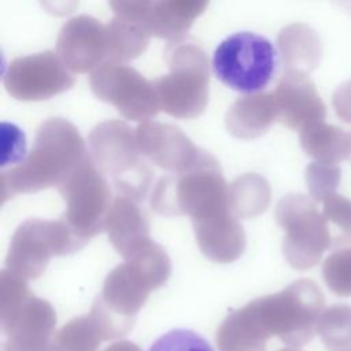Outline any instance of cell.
<instances>
[{"label": "cell", "mask_w": 351, "mask_h": 351, "mask_svg": "<svg viewBox=\"0 0 351 351\" xmlns=\"http://www.w3.org/2000/svg\"><path fill=\"white\" fill-rule=\"evenodd\" d=\"M56 314L47 302L32 295L12 322L3 330V351H56Z\"/></svg>", "instance_id": "17"}, {"label": "cell", "mask_w": 351, "mask_h": 351, "mask_svg": "<svg viewBox=\"0 0 351 351\" xmlns=\"http://www.w3.org/2000/svg\"><path fill=\"white\" fill-rule=\"evenodd\" d=\"M278 351H298V350H292V348H282V350H278Z\"/></svg>", "instance_id": "38"}, {"label": "cell", "mask_w": 351, "mask_h": 351, "mask_svg": "<svg viewBox=\"0 0 351 351\" xmlns=\"http://www.w3.org/2000/svg\"><path fill=\"white\" fill-rule=\"evenodd\" d=\"M322 214L330 232L332 250L351 243V200L333 193L322 200Z\"/></svg>", "instance_id": "29"}, {"label": "cell", "mask_w": 351, "mask_h": 351, "mask_svg": "<svg viewBox=\"0 0 351 351\" xmlns=\"http://www.w3.org/2000/svg\"><path fill=\"white\" fill-rule=\"evenodd\" d=\"M93 95L130 121H149L160 110L154 82L136 69L114 60L96 67L89 78Z\"/></svg>", "instance_id": "11"}, {"label": "cell", "mask_w": 351, "mask_h": 351, "mask_svg": "<svg viewBox=\"0 0 351 351\" xmlns=\"http://www.w3.org/2000/svg\"><path fill=\"white\" fill-rule=\"evenodd\" d=\"M326 287L339 296H351V247L336 250L322 265Z\"/></svg>", "instance_id": "30"}, {"label": "cell", "mask_w": 351, "mask_h": 351, "mask_svg": "<svg viewBox=\"0 0 351 351\" xmlns=\"http://www.w3.org/2000/svg\"><path fill=\"white\" fill-rule=\"evenodd\" d=\"M169 74L154 81L160 110L180 119L202 115L210 85L208 59L203 49L191 43L178 44L169 55Z\"/></svg>", "instance_id": "6"}, {"label": "cell", "mask_w": 351, "mask_h": 351, "mask_svg": "<svg viewBox=\"0 0 351 351\" xmlns=\"http://www.w3.org/2000/svg\"><path fill=\"white\" fill-rule=\"evenodd\" d=\"M32 296L26 278L3 269L0 273V326L1 332L12 322Z\"/></svg>", "instance_id": "28"}, {"label": "cell", "mask_w": 351, "mask_h": 351, "mask_svg": "<svg viewBox=\"0 0 351 351\" xmlns=\"http://www.w3.org/2000/svg\"><path fill=\"white\" fill-rule=\"evenodd\" d=\"M250 304L269 337L277 336L287 346L299 347L314 337L325 298L315 282L302 278Z\"/></svg>", "instance_id": "3"}, {"label": "cell", "mask_w": 351, "mask_h": 351, "mask_svg": "<svg viewBox=\"0 0 351 351\" xmlns=\"http://www.w3.org/2000/svg\"><path fill=\"white\" fill-rule=\"evenodd\" d=\"M56 53L73 73L93 71L107 56L106 26L89 15L71 18L58 34Z\"/></svg>", "instance_id": "13"}, {"label": "cell", "mask_w": 351, "mask_h": 351, "mask_svg": "<svg viewBox=\"0 0 351 351\" xmlns=\"http://www.w3.org/2000/svg\"><path fill=\"white\" fill-rule=\"evenodd\" d=\"M277 45L285 71L308 74L321 62V40L304 23H292L284 27L277 37Z\"/></svg>", "instance_id": "21"}, {"label": "cell", "mask_w": 351, "mask_h": 351, "mask_svg": "<svg viewBox=\"0 0 351 351\" xmlns=\"http://www.w3.org/2000/svg\"><path fill=\"white\" fill-rule=\"evenodd\" d=\"M228 186L217 158L202 149L192 167L155 184L151 207L162 215H189L192 219L228 203Z\"/></svg>", "instance_id": "4"}, {"label": "cell", "mask_w": 351, "mask_h": 351, "mask_svg": "<svg viewBox=\"0 0 351 351\" xmlns=\"http://www.w3.org/2000/svg\"><path fill=\"white\" fill-rule=\"evenodd\" d=\"M267 339L250 303L229 313L217 332L219 351H266Z\"/></svg>", "instance_id": "22"}, {"label": "cell", "mask_w": 351, "mask_h": 351, "mask_svg": "<svg viewBox=\"0 0 351 351\" xmlns=\"http://www.w3.org/2000/svg\"><path fill=\"white\" fill-rule=\"evenodd\" d=\"M276 67L271 43L251 32L234 33L219 43L213 56L215 77L233 90L256 93L267 86Z\"/></svg>", "instance_id": "8"}, {"label": "cell", "mask_w": 351, "mask_h": 351, "mask_svg": "<svg viewBox=\"0 0 351 351\" xmlns=\"http://www.w3.org/2000/svg\"><path fill=\"white\" fill-rule=\"evenodd\" d=\"M104 351H141V350L134 343H132V341L121 340V341L112 343Z\"/></svg>", "instance_id": "36"}, {"label": "cell", "mask_w": 351, "mask_h": 351, "mask_svg": "<svg viewBox=\"0 0 351 351\" xmlns=\"http://www.w3.org/2000/svg\"><path fill=\"white\" fill-rule=\"evenodd\" d=\"M107 333L93 313L73 318L55 333L56 351H97Z\"/></svg>", "instance_id": "26"}, {"label": "cell", "mask_w": 351, "mask_h": 351, "mask_svg": "<svg viewBox=\"0 0 351 351\" xmlns=\"http://www.w3.org/2000/svg\"><path fill=\"white\" fill-rule=\"evenodd\" d=\"M274 96L278 121L288 129L300 132L325 119L326 107L315 85L304 73L285 71L277 84Z\"/></svg>", "instance_id": "16"}, {"label": "cell", "mask_w": 351, "mask_h": 351, "mask_svg": "<svg viewBox=\"0 0 351 351\" xmlns=\"http://www.w3.org/2000/svg\"><path fill=\"white\" fill-rule=\"evenodd\" d=\"M350 134H351V133H350ZM350 160H351V156H350Z\"/></svg>", "instance_id": "39"}, {"label": "cell", "mask_w": 351, "mask_h": 351, "mask_svg": "<svg viewBox=\"0 0 351 351\" xmlns=\"http://www.w3.org/2000/svg\"><path fill=\"white\" fill-rule=\"evenodd\" d=\"M270 186L267 181L255 173H247L236 178L228 186L230 211L243 219L258 217L270 204Z\"/></svg>", "instance_id": "24"}, {"label": "cell", "mask_w": 351, "mask_h": 351, "mask_svg": "<svg viewBox=\"0 0 351 351\" xmlns=\"http://www.w3.org/2000/svg\"><path fill=\"white\" fill-rule=\"evenodd\" d=\"M278 119L277 100L273 93H248L239 97L225 117L228 132L243 140L265 134Z\"/></svg>", "instance_id": "19"}, {"label": "cell", "mask_w": 351, "mask_h": 351, "mask_svg": "<svg viewBox=\"0 0 351 351\" xmlns=\"http://www.w3.org/2000/svg\"><path fill=\"white\" fill-rule=\"evenodd\" d=\"M149 351H213L208 341L189 329H173L162 335Z\"/></svg>", "instance_id": "32"}, {"label": "cell", "mask_w": 351, "mask_h": 351, "mask_svg": "<svg viewBox=\"0 0 351 351\" xmlns=\"http://www.w3.org/2000/svg\"><path fill=\"white\" fill-rule=\"evenodd\" d=\"M340 181V167L337 165H325L313 162L306 169V184L314 200L319 202L336 193Z\"/></svg>", "instance_id": "31"}, {"label": "cell", "mask_w": 351, "mask_h": 351, "mask_svg": "<svg viewBox=\"0 0 351 351\" xmlns=\"http://www.w3.org/2000/svg\"><path fill=\"white\" fill-rule=\"evenodd\" d=\"M90 154L77 128L63 118H49L37 130L34 145L15 167L1 171L3 202L16 193L58 186Z\"/></svg>", "instance_id": "2"}, {"label": "cell", "mask_w": 351, "mask_h": 351, "mask_svg": "<svg viewBox=\"0 0 351 351\" xmlns=\"http://www.w3.org/2000/svg\"><path fill=\"white\" fill-rule=\"evenodd\" d=\"M335 3L351 16V0H335Z\"/></svg>", "instance_id": "37"}, {"label": "cell", "mask_w": 351, "mask_h": 351, "mask_svg": "<svg viewBox=\"0 0 351 351\" xmlns=\"http://www.w3.org/2000/svg\"><path fill=\"white\" fill-rule=\"evenodd\" d=\"M86 243L60 217L56 221L30 218L15 230L5 256V269L26 280L40 277L51 258L70 255Z\"/></svg>", "instance_id": "7"}, {"label": "cell", "mask_w": 351, "mask_h": 351, "mask_svg": "<svg viewBox=\"0 0 351 351\" xmlns=\"http://www.w3.org/2000/svg\"><path fill=\"white\" fill-rule=\"evenodd\" d=\"M317 332L329 351H351V308L333 306L322 313Z\"/></svg>", "instance_id": "27"}, {"label": "cell", "mask_w": 351, "mask_h": 351, "mask_svg": "<svg viewBox=\"0 0 351 351\" xmlns=\"http://www.w3.org/2000/svg\"><path fill=\"white\" fill-rule=\"evenodd\" d=\"M333 108L340 119L351 123V80L343 82L333 93Z\"/></svg>", "instance_id": "34"}, {"label": "cell", "mask_w": 351, "mask_h": 351, "mask_svg": "<svg viewBox=\"0 0 351 351\" xmlns=\"http://www.w3.org/2000/svg\"><path fill=\"white\" fill-rule=\"evenodd\" d=\"M107 58L114 62H129L143 55L148 47L151 34L140 22L126 21L119 16L106 26Z\"/></svg>", "instance_id": "25"}, {"label": "cell", "mask_w": 351, "mask_h": 351, "mask_svg": "<svg viewBox=\"0 0 351 351\" xmlns=\"http://www.w3.org/2000/svg\"><path fill=\"white\" fill-rule=\"evenodd\" d=\"M56 188L66 203L62 218L88 244L104 230L106 217L114 200L103 173L89 155Z\"/></svg>", "instance_id": "10"}, {"label": "cell", "mask_w": 351, "mask_h": 351, "mask_svg": "<svg viewBox=\"0 0 351 351\" xmlns=\"http://www.w3.org/2000/svg\"><path fill=\"white\" fill-rule=\"evenodd\" d=\"M104 230L117 252L123 258L148 243L149 221L140 202L118 195L107 213Z\"/></svg>", "instance_id": "18"}, {"label": "cell", "mask_w": 351, "mask_h": 351, "mask_svg": "<svg viewBox=\"0 0 351 351\" xmlns=\"http://www.w3.org/2000/svg\"><path fill=\"white\" fill-rule=\"evenodd\" d=\"M136 136L141 155L170 173L188 170L202 152L180 128L171 123L144 121L137 126Z\"/></svg>", "instance_id": "14"}, {"label": "cell", "mask_w": 351, "mask_h": 351, "mask_svg": "<svg viewBox=\"0 0 351 351\" xmlns=\"http://www.w3.org/2000/svg\"><path fill=\"white\" fill-rule=\"evenodd\" d=\"M210 0H155L144 26L154 37L178 43Z\"/></svg>", "instance_id": "20"}, {"label": "cell", "mask_w": 351, "mask_h": 351, "mask_svg": "<svg viewBox=\"0 0 351 351\" xmlns=\"http://www.w3.org/2000/svg\"><path fill=\"white\" fill-rule=\"evenodd\" d=\"M171 271L165 248L152 240L137 248L106 277L92 310L104 322L111 339L126 335L148 295L162 287Z\"/></svg>", "instance_id": "1"}, {"label": "cell", "mask_w": 351, "mask_h": 351, "mask_svg": "<svg viewBox=\"0 0 351 351\" xmlns=\"http://www.w3.org/2000/svg\"><path fill=\"white\" fill-rule=\"evenodd\" d=\"M155 0H108L115 16L144 25Z\"/></svg>", "instance_id": "33"}, {"label": "cell", "mask_w": 351, "mask_h": 351, "mask_svg": "<svg viewBox=\"0 0 351 351\" xmlns=\"http://www.w3.org/2000/svg\"><path fill=\"white\" fill-rule=\"evenodd\" d=\"M41 7L51 15L64 16L73 12L78 4V0H40Z\"/></svg>", "instance_id": "35"}, {"label": "cell", "mask_w": 351, "mask_h": 351, "mask_svg": "<svg viewBox=\"0 0 351 351\" xmlns=\"http://www.w3.org/2000/svg\"><path fill=\"white\" fill-rule=\"evenodd\" d=\"M195 237L200 251L211 261L230 263L245 248V233L229 203L192 218Z\"/></svg>", "instance_id": "15"}, {"label": "cell", "mask_w": 351, "mask_h": 351, "mask_svg": "<svg viewBox=\"0 0 351 351\" xmlns=\"http://www.w3.org/2000/svg\"><path fill=\"white\" fill-rule=\"evenodd\" d=\"M276 221L285 234L282 254L298 270L315 266L326 250H332V237L322 211L315 203L299 193L282 197L274 213Z\"/></svg>", "instance_id": "9"}, {"label": "cell", "mask_w": 351, "mask_h": 351, "mask_svg": "<svg viewBox=\"0 0 351 351\" xmlns=\"http://www.w3.org/2000/svg\"><path fill=\"white\" fill-rule=\"evenodd\" d=\"M89 154L103 174L111 176L119 195L141 202L152 173L141 162L136 132L123 121L111 119L89 133Z\"/></svg>", "instance_id": "5"}, {"label": "cell", "mask_w": 351, "mask_h": 351, "mask_svg": "<svg viewBox=\"0 0 351 351\" xmlns=\"http://www.w3.org/2000/svg\"><path fill=\"white\" fill-rule=\"evenodd\" d=\"M303 151L315 162L337 165L351 156V134L324 121L299 132Z\"/></svg>", "instance_id": "23"}, {"label": "cell", "mask_w": 351, "mask_h": 351, "mask_svg": "<svg viewBox=\"0 0 351 351\" xmlns=\"http://www.w3.org/2000/svg\"><path fill=\"white\" fill-rule=\"evenodd\" d=\"M73 84L70 70L52 51L15 58L3 75L7 93L21 101L51 99L69 90Z\"/></svg>", "instance_id": "12"}]
</instances>
